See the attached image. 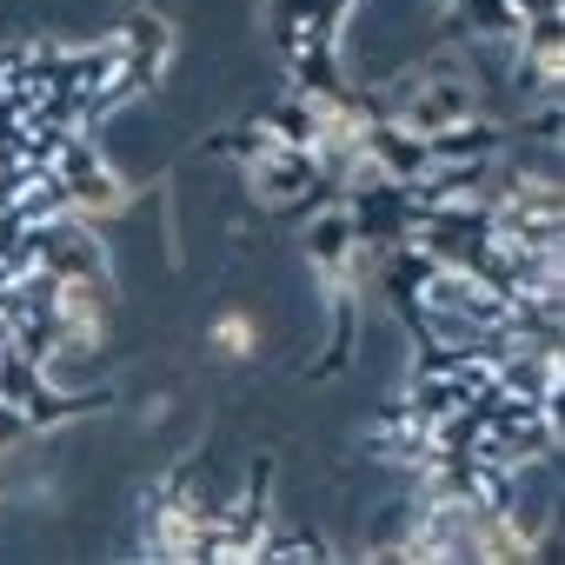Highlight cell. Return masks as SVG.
Wrapping results in <instances>:
<instances>
[{
  "mask_svg": "<svg viewBox=\"0 0 565 565\" xmlns=\"http://www.w3.org/2000/svg\"><path fill=\"white\" fill-rule=\"evenodd\" d=\"M120 67H127V81L140 87V94H160L167 87V61H173V28L153 14V8H134L127 21H120Z\"/></svg>",
  "mask_w": 565,
  "mask_h": 565,
  "instance_id": "obj_1",
  "label": "cell"
},
{
  "mask_svg": "<svg viewBox=\"0 0 565 565\" xmlns=\"http://www.w3.org/2000/svg\"><path fill=\"white\" fill-rule=\"evenodd\" d=\"M320 180V167H313V153L307 147H266L253 167H246V193L259 200V213H273V206H287V200H300L307 186Z\"/></svg>",
  "mask_w": 565,
  "mask_h": 565,
  "instance_id": "obj_2",
  "label": "cell"
},
{
  "mask_svg": "<svg viewBox=\"0 0 565 565\" xmlns=\"http://www.w3.org/2000/svg\"><path fill=\"white\" fill-rule=\"evenodd\" d=\"M353 246H360V233H353V213H347V200H333V206H320V213H307L300 220V253H307V266L327 279L347 273V259H353Z\"/></svg>",
  "mask_w": 565,
  "mask_h": 565,
  "instance_id": "obj_3",
  "label": "cell"
},
{
  "mask_svg": "<svg viewBox=\"0 0 565 565\" xmlns=\"http://www.w3.org/2000/svg\"><path fill=\"white\" fill-rule=\"evenodd\" d=\"M505 147H512V127H499L486 107L466 114V120H452V127H433L426 134V153L433 160H499Z\"/></svg>",
  "mask_w": 565,
  "mask_h": 565,
  "instance_id": "obj_4",
  "label": "cell"
},
{
  "mask_svg": "<svg viewBox=\"0 0 565 565\" xmlns=\"http://www.w3.org/2000/svg\"><path fill=\"white\" fill-rule=\"evenodd\" d=\"M253 120H259V127H266L279 147H307V153H313V140H320V127H327V114H320V107H313L300 87H287L279 100H266Z\"/></svg>",
  "mask_w": 565,
  "mask_h": 565,
  "instance_id": "obj_5",
  "label": "cell"
},
{
  "mask_svg": "<svg viewBox=\"0 0 565 565\" xmlns=\"http://www.w3.org/2000/svg\"><path fill=\"white\" fill-rule=\"evenodd\" d=\"M446 8L472 41H519V21H525L512 0H446Z\"/></svg>",
  "mask_w": 565,
  "mask_h": 565,
  "instance_id": "obj_6",
  "label": "cell"
},
{
  "mask_svg": "<svg viewBox=\"0 0 565 565\" xmlns=\"http://www.w3.org/2000/svg\"><path fill=\"white\" fill-rule=\"evenodd\" d=\"M47 386H54V380H47L41 360H28V353H14V347L0 353V406H21V413H28Z\"/></svg>",
  "mask_w": 565,
  "mask_h": 565,
  "instance_id": "obj_7",
  "label": "cell"
},
{
  "mask_svg": "<svg viewBox=\"0 0 565 565\" xmlns=\"http://www.w3.org/2000/svg\"><path fill=\"white\" fill-rule=\"evenodd\" d=\"M266 147H273V134H266L259 120H233V127H220V134L206 140V153H213V160H233V167H253Z\"/></svg>",
  "mask_w": 565,
  "mask_h": 565,
  "instance_id": "obj_8",
  "label": "cell"
},
{
  "mask_svg": "<svg viewBox=\"0 0 565 565\" xmlns=\"http://www.w3.org/2000/svg\"><path fill=\"white\" fill-rule=\"evenodd\" d=\"M558 127H565V107H558V94L532 100V107H525V120H512V134L539 140V147H558Z\"/></svg>",
  "mask_w": 565,
  "mask_h": 565,
  "instance_id": "obj_9",
  "label": "cell"
},
{
  "mask_svg": "<svg viewBox=\"0 0 565 565\" xmlns=\"http://www.w3.org/2000/svg\"><path fill=\"white\" fill-rule=\"evenodd\" d=\"M213 347H220V353H233V360H253V347H259L253 313H220V320H213Z\"/></svg>",
  "mask_w": 565,
  "mask_h": 565,
  "instance_id": "obj_10",
  "label": "cell"
},
{
  "mask_svg": "<svg viewBox=\"0 0 565 565\" xmlns=\"http://www.w3.org/2000/svg\"><path fill=\"white\" fill-rule=\"evenodd\" d=\"M21 439H34V426H28V413H21V406H0V452H14Z\"/></svg>",
  "mask_w": 565,
  "mask_h": 565,
  "instance_id": "obj_11",
  "label": "cell"
},
{
  "mask_svg": "<svg viewBox=\"0 0 565 565\" xmlns=\"http://www.w3.org/2000/svg\"><path fill=\"white\" fill-rule=\"evenodd\" d=\"M512 8H519V14H558L565 0H512Z\"/></svg>",
  "mask_w": 565,
  "mask_h": 565,
  "instance_id": "obj_12",
  "label": "cell"
},
{
  "mask_svg": "<svg viewBox=\"0 0 565 565\" xmlns=\"http://www.w3.org/2000/svg\"><path fill=\"white\" fill-rule=\"evenodd\" d=\"M0 353H8V320H0Z\"/></svg>",
  "mask_w": 565,
  "mask_h": 565,
  "instance_id": "obj_13",
  "label": "cell"
}]
</instances>
